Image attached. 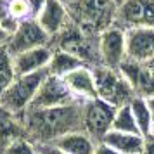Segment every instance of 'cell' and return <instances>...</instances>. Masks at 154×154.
<instances>
[{
    "label": "cell",
    "mask_w": 154,
    "mask_h": 154,
    "mask_svg": "<svg viewBox=\"0 0 154 154\" xmlns=\"http://www.w3.org/2000/svg\"><path fill=\"white\" fill-rule=\"evenodd\" d=\"M92 69L95 76L99 99L109 102L114 107H121V106H128L137 97L132 85L128 83V80L123 76L119 69H112L106 66H95Z\"/></svg>",
    "instance_id": "obj_5"
},
{
    "label": "cell",
    "mask_w": 154,
    "mask_h": 154,
    "mask_svg": "<svg viewBox=\"0 0 154 154\" xmlns=\"http://www.w3.org/2000/svg\"><path fill=\"white\" fill-rule=\"evenodd\" d=\"M0 154H36V146L28 137H21L4 146L0 149Z\"/></svg>",
    "instance_id": "obj_23"
},
{
    "label": "cell",
    "mask_w": 154,
    "mask_h": 154,
    "mask_svg": "<svg viewBox=\"0 0 154 154\" xmlns=\"http://www.w3.org/2000/svg\"><path fill=\"white\" fill-rule=\"evenodd\" d=\"M50 49L52 50H64L68 54L76 56L80 61H83L87 66L95 68L100 66V57H99V35H92L88 31L82 29L78 24L68 21L56 36L50 40Z\"/></svg>",
    "instance_id": "obj_3"
},
{
    "label": "cell",
    "mask_w": 154,
    "mask_h": 154,
    "mask_svg": "<svg viewBox=\"0 0 154 154\" xmlns=\"http://www.w3.org/2000/svg\"><path fill=\"white\" fill-rule=\"evenodd\" d=\"M16 76L17 75L14 69V61H12L7 45H0V95L11 87Z\"/></svg>",
    "instance_id": "obj_21"
},
{
    "label": "cell",
    "mask_w": 154,
    "mask_h": 154,
    "mask_svg": "<svg viewBox=\"0 0 154 154\" xmlns=\"http://www.w3.org/2000/svg\"><path fill=\"white\" fill-rule=\"evenodd\" d=\"M47 75H49V69L45 68V69L36 71V73L16 76L11 87L0 95V107L5 112L21 116L33 102L36 92L40 88L42 82L47 78Z\"/></svg>",
    "instance_id": "obj_4"
},
{
    "label": "cell",
    "mask_w": 154,
    "mask_h": 154,
    "mask_svg": "<svg viewBox=\"0 0 154 154\" xmlns=\"http://www.w3.org/2000/svg\"><path fill=\"white\" fill-rule=\"evenodd\" d=\"M116 109L109 102L102 99H90L82 102V125L83 132L88 133L95 142L106 137V133L112 128V119L116 114Z\"/></svg>",
    "instance_id": "obj_6"
},
{
    "label": "cell",
    "mask_w": 154,
    "mask_h": 154,
    "mask_svg": "<svg viewBox=\"0 0 154 154\" xmlns=\"http://www.w3.org/2000/svg\"><path fill=\"white\" fill-rule=\"evenodd\" d=\"M66 7L71 21L92 35L116 24L118 5L112 0H69Z\"/></svg>",
    "instance_id": "obj_2"
},
{
    "label": "cell",
    "mask_w": 154,
    "mask_h": 154,
    "mask_svg": "<svg viewBox=\"0 0 154 154\" xmlns=\"http://www.w3.org/2000/svg\"><path fill=\"white\" fill-rule=\"evenodd\" d=\"M149 102V107H151V114H152V123H154V97H149L147 99Z\"/></svg>",
    "instance_id": "obj_31"
},
{
    "label": "cell",
    "mask_w": 154,
    "mask_h": 154,
    "mask_svg": "<svg viewBox=\"0 0 154 154\" xmlns=\"http://www.w3.org/2000/svg\"><path fill=\"white\" fill-rule=\"evenodd\" d=\"M68 88L73 92V95L78 100H90V99H97V87H95V76H94V69L90 66H82L78 69L71 71L69 75L63 78Z\"/></svg>",
    "instance_id": "obj_14"
},
{
    "label": "cell",
    "mask_w": 154,
    "mask_h": 154,
    "mask_svg": "<svg viewBox=\"0 0 154 154\" xmlns=\"http://www.w3.org/2000/svg\"><path fill=\"white\" fill-rule=\"evenodd\" d=\"M130 109L133 112V118L137 121L139 132L142 137L147 135H154V123H152V114H151V107L147 99L144 97H135L130 102Z\"/></svg>",
    "instance_id": "obj_20"
},
{
    "label": "cell",
    "mask_w": 154,
    "mask_h": 154,
    "mask_svg": "<svg viewBox=\"0 0 154 154\" xmlns=\"http://www.w3.org/2000/svg\"><path fill=\"white\" fill-rule=\"evenodd\" d=\"M119 71L128 80V83L132 85L137 97H144V99L154 97V75L149 71L146 63H137V61H132V59H125L123 64L119 66Z\"/></svg>",
    "instance_id": "obj_11"
},
{
    "label": "cell",
    "mask_w": 154,
    "mask_h": 154,
    "mask_svg": "<svg viewBox=\"0 0 154 154\" xmlns=\"http://www.w3.org/2000/svg\"><path fill=\"white\" fill-rule=\"evenodd\" d=\"M140 154H154V135L144 137V147Z\"/></svg>",
    "instance_id": "obj_28"
},
{
    "label": "cell",
    "mask_w": 154,
    "mask_h": 154,
    "mask_svg": "<svg viewBox=\"0 0 154 154\" xmlns=\"http://www.w3.org/2000/svg\"><path fill=\"white\" fill-rule=\"evenodd\" d=\"M36 154H43V152H40V151H36Z\"/></svg>",
    "instance_id": "obj_35"
},
{
    "label": "cell",
    "mask_w": 154,
    "mask_h": 154,
    "mask_svg": "<svg viewBox=\"0 0 154 154\" xmlns=\"http://www.w3.org/2000/svg\"><path fill=\"white\" fill-rule=\"evenodd\" d=\"M50 38L43 28L38 24L36 19H24L17 24L14 33L9 36L7 40V49L11 56L14 57L21 52L31 49H38V47H50Z\"/></svg>",
    "instance_id": "obj_7"
},
{
    "label": "cell",
    "mask_w": 154,
    "mask_h": 154,
    "mask_svg": "<svg viewBox=\"0 0 154 154\" xmlns=\"http://www.w3.org/2000/svg\"><path fill=\"white\" fill-rule=\"evenodd\" d=\"M2 111H4V109H2V107H0V112H2Z\"/></svg>",
    "instance_id": "obj_36"
},
{
    "label": "cell",
    "mask_w": 154,
    "mask_h": 154,
    "mask_svg": "<svg viewBox=\"0 0 154 154\" xmlns=\"http://www.w3.org/2000/svg\"><path fill=\"white\" fill-rule=\"evenodd\" d=\"M99 57L100 66L119 69L126 59V35L125 29L112 24L99 35Z\"/></svg>",
    "instance_id": "obj_8"
},
{
    "label": "cell",
    "mask_w": 154,
    "mask_h": 154,
    "mask_svg": "<svg viewBox=\"0 0 154 154\" xmlns=\"http://www.w3.org/2000/svg\"><path fill=\"white\" fill-rule=\"evenodd\" d=\"M38 24L43 28V31L52 38L56 36L61 29L68 24L69 21V14H68V7L61 0H47L40 14L35 17Z\"/></svg>",
    "instance_id": "obj_13"
},
{
    "label": "cell",
    "mask_w": 154,
    "mask_h": 154,
    "mask_svg": "<svg viewBox=\"0 0 154 154\" xmlns=\"http://www.w3.org/2000/svg\"><path fill=\"white\" fill-rule=\"evenodd\" d=\"M82 66H87L83 61H80L76 56L68 54L64 50H52V57H50V63L47 66L50 75L59 78H64L66 75H69L71 71L78 69Z\"/></svg>",
    "instance_id": "obj_19"
},
{
    "label": "cell",
    "mask_w": 154,
    "mask_h": 154,
    "mask_svg": "<svg viewBox=\"0 0 154 154\" xmlns=\"http://www.w3.org/2000/svg\"><path fill=\"white\" fill-rule=\"evenodd\" d=\"M45 2H47V0H28L29 9H31V16H33V19H35V17H36L38 14H40V11L43 9Z\"/></svg>",
    "instance_id": "obj_27"
},
{
    "label": "cell",
    "mask_w": 154,
    "mask_h": 154,
    "mask_svg": "<svg viewBox=\"0 0 154 154\" xmlns=\"http://www.w3.org/2000/svg\"><path fill=\"white\" fill-rule=\"evenodd\" d=\"M21 137H28L21 116L2 111L0 112V149L7 146L9 142L21 139Z\"/></svg>",
    "instance_id": "obj_18"
},
{
    "label": "cell",
    "mask_w": 154,
    "mask_h": 154,
    "mask_svg": "<svg viewBox=\"0 0 154 154\" xmlns=\"http://www.w3.org/2000/svg\"><path fill=\"white\" fill-rule=\"evenodd\" d=\"M94 154H119L116 149H112L111 146H107L104 142H97V146H95V152Z\"/></svg>",
    "instance_id": "obj_29"
},
{
    "label": "cell",
    "mask_w": 154,
    "mask_h": 154,
    "mask_svg": "<svg viewBox=\"0 0 154 154\" xmlns=\"http://www.w3.org/2000/svg\"><path fill=\"white\" fill-rule=\"evenodd\" d=\"M61 2H64V4H68V2H69V0H61Z\"/></svg>",
    "instance_id": "obj_34"
},
{
    "label": "cell",
    "mask_w": 154,
    "mask_h": 154,
    "mask_svg": "<svg viewBox=\"0 0 154 154\" xmlns=\"http://www.w3.org/2000/svg\"><path fill=\"white\" fill-rule=\"evenodd\" d=\"M78 99L73 95V92L68 88V85L63 78L47 75L42 82L40 88L36 92L33 102L28 109H45V107H57V106H68L76 102Z\"/></svg>",
    "instance_id": "obj_9"
},
{
    "label": "cell",
    "mask_w": 154,
    "mask_h": 154,
    "mask_svg": "<svg viewBox=\"0 0 154 154\" xmlns=\"http://www.w3.org/2000/svg\"><path fill=\"white\" fill-rule=\"evenodd\" d=\"M111 130L123 132V133H137V135H140L137 121H135L133 112H132V109H130V104L121 106V107L116 109V114H114V119H112V128Z\"/></svg>",
    "instance_id": "obj_22"
},
{
    "label": "cell",
    "mask_w": 154,
    "mask_h": 154,
    "mask_svg": "<svg viewBox=\"0 0 154 154\" xmlns=\"http://www.w3.org/2000/svg\"><path fill=\"white\" fill-rule=\"evenodd\" d=\"M36 151H40L43 154H66L54 144H40V146H36Z\"/></svg>",
    "instance_id": "obj_26"
},
{
    "label": "cell",
    "mask_w": 154,
    "mask_h": 154,
    "mask_svg": "<svg viewBox=\"0 0 154 154\" xmlns=\"http://www.w3.org/2000/svg\"><path fill=\"white\" fill-rule=\"evenodd\" d=\"M146 64H147V68H149V71H151V73L154 75V56L151 57V59H149V61H147Z\"/></svg>",
    "instance_id": "obj_32"
},
{
    "label": "cell",
    "mask_w": 154,
    "mask_h": 154,
    "mask_svg": "<svg viewBox=\"0 0 154 154\" xmlns=\"http://www.w3.org/2000/svg\"><path fill=\"white\" fill-rule=\"evenodd\" d=\"M7 40H9V33L2 28V26H0V45H5V43H7Z\"/></svg>",
    "instance_id": "obj_30"
},
{
    "label": "cell",
    "mask_w": 154,
    "mask_h": 154,
    "mask_svg": "<svg viewBox=\"0 0 154 154\" xmlns=\"http://www.w3.org/2000/svg\"><path fill=\"white\" fill-rule=\"evenodd\" d=\"M82 102L76 100L68 106L26 109L21 114L28 139L35 144H52L63 135L83 130L82 125Z\"/></svg>",
    "instance_id": "obj_1"
},
{
    "label": "cell",
    "mask_w": 154,
    "mask_h": 154,
    "mask_svg": "<svg viewBox=\"0 0 154 154\" xmlns=\"http://www.w3.org/2000/svg\"><path fill=\"white\" fill-rule=\"evenodd\" d=\"M126 35V59L147 63L154 56V28H130Z\"/></svg>",
    "instance_id": "obj_12"
},
{
    "label": "cell",
    "mask_w": 154,
    "mask_h": 154,
    "mask_svg": "<svg viewBox=\"0 0 154 154\" xmlns=\"http://www.w3.org/2000/svg\"><path fill=\"white\" fill-rule=\"evenodd\" d=\"M9 14L16 21H24V19H33L31 9H29L28 0H7Z\"/></svg>",
    "instance_id": "obj_24"
},
{
    "label": "cell",
    "mask_w": 154,
    "mask_h": 154,
    "mask_svg": "<svg viewBox=\"0 0 154 154\" xmlns=\"http://www.w3.org/2000/svg\"><path fill=\"white\" fill-rule=\"evenodd\" d=\"M52 144L66 154H94L95 146H97V142L88 133H85L83 130L66 133Z\"/></svg>",
    "instance_id": "obj_16"
},
{
    "label": "cell",
    "mask_w": 154,
    "mask_h": 154,
    "mask_svg": "<svg viewBox=\"0 0 154 154\" xmlns=\"http://www.w3.org/2000/svg\"><path fill=\"white\" fill-rule=\"evenodd\" d=\"M50 57H52L50 47H38V49H31L17 54L12 57L16 75L21 76V75H29V73L45 69L50 63Z\"/></svg>",
    "instance_id": "obj_15"
},
{
    "label": "cell",
    "mask_w": 154,
    "mask_h": 154,
    "mask_svg": "<svg viewBox=\"0 0 154 154\" xmlns=\"http://www.w3.org/2000/svg\"><path fill=\"white\" fill-rule=\"evenodd\" d=\"M116 24L123 29L154 28V0H125L118 7Z\"/></svg>",
    "instance_id": "obj_10"
},
{
    "label": "cell",
    "mask_w": 154,
    "mask_h": 154,
    "mask_svg": "<svg viewBox=\"0 0 154 154\" xmlns=\"http://www.w3.org/2000/svg\"><path fill=\"white\" fill-rule=\"evenodd\" d=\"M19 21H16L11 17L9 14V7H7V0H0V26L9 33V36L14 33V29L17 28Z\"/></svg>",
    "instance_id": "obj_25"
},
{
    "label": "cell",
    "mask_w": 154,
    "mask_h": 154,
    "mask_svg": "<svg viewBox=\"0 0 154 154\" xmlns=\"http://www.w3.org/2000/svg\"><path fill=\"white\" fill-rule=\"evenodd\" d=\"M112 2H114V4H116V5H118V7H119V5H121V4H123L125 0H112Z\"/></svg>",
    "instance_id": "obj_33"
},
{
    "label": "cell",
    "mask_w": 154,
    "mask_h": 154,
    "mask_svg": "<svg viewBox=\"0 0 154 154\" xmlns=\"http://www.w3.org/2000/svg\"><path fill=\"white\" fill-rule=\"evenodd\" d=\"M100 142H104L119 154H140L144 147V137L137 133H123L116 130H109Z\"/></svg>",
    "instance_id": "obj_17"
}]
</instances>
